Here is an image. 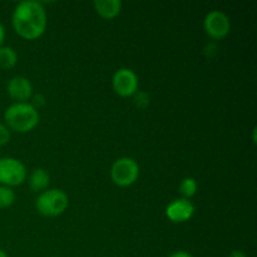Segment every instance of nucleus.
Instances as JSON below:
<instances>
[{"instance_id":"3","label":"nucleus","mask_w":257,"mask_h":257,"mask_svg":"<svg viewBox=\"0 0 257 257\" xmlns=\"http://www.w3.org/2000/svg\"><path fill=\"white\" fill-rule=\"evenodd\" d=\"M69 198L62 190L43 191L35 201V208L40 215L45 217H57L67 211Z\"/></svg>"},{"instance_id":"7","label":"nucleus","mask_w":257,"mask_h":257,"mask_svg":"<svg viewBox=\"0 0 257 257\" xmlns=\"http://www.w3.org/2000/svg\"><path fill=\"white\" fill-rule=\"evenodd\" d=\"M138 85H140L138 77L132 69L120 68L113 74V90L120 97H133L138 92Z\"/></svg>"},{"instance_id":"2","label":"nucleus","mask_w":257,"mask_h":257,"mask_svg":"<svg viewBox=\"0 0 257 257\" xmlns=\"http://www.w3.org/2000/svg\"><path fill=\"white\" fill-rule=\"evenodd\" d=\"M4 120L9 130L27 133L34 130L40 120L39 112L30 103H13L4 113Z\"/></svg>"},{"instance_id":"6","label":"nucleus","mask_w":257,"mask_h":257,"mask_svg":"<svg viewBox=\"0 0 257 257\" xmlns=\"http://www.w3.org/2000/svg\"><path fill=\"white\" fill-rule=\"evenodd\" d=\"M203 29L206 34L215 40H222L231 30V22L227 14L221 10H212L207 13L203 20Z\"/></svg>"},{"instance_id":"10","label":"nucleus","mask_w":257,"mask_h":257,"mask_svg":"<svg viewBox=\"0 0 257 257\" xmlns=\"http://www.w3.org/2000/svg\"><path fill=\"white\" fill-rule=\"evenodd\" d=\"M122 7L123 4L120 0H95L93 3V8L97 14L107 20L118 17L122 12Z\"/></svg>"},{"instance_id":"5","label":"nucleus","mask_w":257,"mask_h":257,"mask_svg":"<svg viewBox=\"0 0 257 257\" xmlns=\"http://www.w3.org/2000/svg\"><path fill=\"white\" fill-rule=\"evenodd\" d=\"M27 180V168L14 157H0V185L17 187Z\"/></svg>"},{"instance_id":"12","label":"nucleus","mask_w":257,"mask_h":257,"mask_svg":"<svg viewBox=\"0 0 257 257\" xmlns=\"http://www.w3.org/2000/svg\"><path fill=\"white\" fill-rule=\"evenodd\" d=\"M18 63V53L12 47H0V68L12 69Z\"/></svg>"},{"instance_id":"20","label":"nucleus","mask_w":257,"mask_h":257,"mask_svg":"<svg viewBox=\"0 0 257 257\" xmlns=\"http://www.w3.org/2000/svg\"><path fill=\"white\" fill-rule=\"evenodd\" d=\"M228 257H247V256H246V253L242 252V251L235 250V251H232L230 255H228Z\"/></svg>"},{"instance_id":"18","label":"nucleus","mask_w":257,"mask_h":257,"mask_svg":"<svg viewBox=\"0 0 257 257\" xmlns=\"http://www.w3.org/2000/svg\"><path fill=\"white\" fill-rule=\"evenodd\" d=\"M170 257H195V256L191 255V253L187 252V251H176V252L171 253Z\"/></svg>"},{"instance_id":"17","label":"nucleus","mask_w":257,"mask_h":257,"mask_svg":"<svg viewBox=\"0 0 257 257\" xmlns=\"http://www.w3.org/2000/svg\"><path fill=\"white\" fill-rule=\"evenodd\" d=\"M32 103H30V104L33 105V107L34 108H40V107H43V105L45 104V98H44V95L43 94H40V93H38V94H35V95H33L32 97Z\"/></svg>"},{"instance_id":"8","label":"nucleus","mask_w":257,"mask_h":257,"mask_svg":"<svg viewBox=\"0 0 257 257\" xmlns=\"http://www.w3.org/2000/svg\"><path fill=\"white\" fill-rule=\"evenodd\" d=\"M195 215V205L190 200L178 198L172 201L166 208V216L175 223H182L191 220Z\"/></svg>"},{"instance_id":"21","label":"nucleus","mask_w":257,"mask_h":257,"mask_svg":"<svg viewBox=\"0 0 257 257\" xmlns=\"http://www.w3.org/2000/svg\"><path fill=\"white\" fill-rule=\"evenodd\" d=\"M0 257H9L7 255V252H5V251H3L2 248H0Z\"/></svg>"},{"instance_id":"11","label":"nucleus","mask_w":257,"mask_h":257,"mask_svg":"<svg viewBox=\"0 0 257 257\" xmlns=\"http://www.w3.org/2000/svg\"><path fill=\"white\" fill-rule=\"evenodd\" d=\"M50 176L44 168H35L29 176V186L34 192L44 191L49 186Z\"/></svg>"},{"instance_id":"14","label":"nucleus","mask_w":257,"mask_h":257,"mask_svg":"<svg viewBox=\"0 0 257 257\" xmlns=\"http://www.w3.org/2000/svg\"><path fill=\"white\" fill-rule=\"evenodd\" d=\"M15 198L17 196L13 188L0 185V210L10 207L15 202Z\"/></svg>"},{"instance_id":"16","label":"nucleus","mask_w":257,"mask_h":257,"mask_svg":"<svg viewBox=\"0 0 257 257\" xmlns=\"http://www.w3.org/2000/svg\"><path fill=\"white\" fill-rule=\"evenodd\" d=\"M10 140V130L5 124L0 123V146H4Z\"/></svg>"},{"instance_id":"19","label":"nucleus","mask_w":257,"mask_h":257,"mask_svg":"<svg viewBox=\"0 0 257 257\" xmlns=\"http://www.w3.org/2000/svg\"><path fill=\"white\" fill-rule=\"evenodd\" d=\"M5 28L4 25L2 24V22H0V47H3V43H4L5 40Z\"/></svg>"},{"instance_id":"4","label":"nucleus","mask_w":257,"mask_h":257,"mask_svg":"<svg viewBox=\"0 0 257 257\" xmlns=\"http://www.w3.org/2000/svg\"><path fill=\"white\" fill-rule=\"evenodd\" d=\"M140 177V166L131 157H120L110 168V178L119 187L132 186Z\"/></svg>"},{"instance_id":"1","label":"nucleus","mask_w":257,"mask_h":257,"mask_svg":"<svg viewBox=\"0 0 257 257\" xmlns=\"http://www.w3.org/2000/svg\"><path fill=\"white\" fill-rule=\"evenodd\" d=\"M12 24L19 37L27 40H35L42 37L47 29V12L39 2H20L13 10Z\"/></svg>"},{"instance_id":"15","label":"nucleus","mask_w":257,"mask_h":257,"mask_svg":"<svg viewBox=\"0 0 257 257\" xmlns=\"http://www.w3.org/2000/svg\"><path fill=\"white\" fill-rule=\"evenodd\" d=\"M135 104L140 108H145L150 104V95L145 92H137L135 95Z\"/></svg>"},{"instance_id":"13","label":"nucleus","mask_w":257,"mask_h":257,"mask_svg":"<svg viewBox=\"0 0 257 257\" xmlns=\"http://www.w3.org/2000/svg\"><path fill=\"white\" fill-rule=\"evenodd\" d=\"M197 181L193 177L183 178L180 183V193L186 200H190L191 197H193L197 193Z\"/></svg>"},{"instance_id":"9","label":"nucleus","mask_w":257,"mask_h":257,"mask_svg":"<svg viewBox=\"0 0 257 257\" xmlns=\"http://www.w3.org/2000/svg\"><path fill=\"white\" fill-rule=\"evenodd\" d=\"M8 94L17 103H25L33 97V84L28 78L18 75L12 78L7 85Z\"/></svg>"}]
</instances>
